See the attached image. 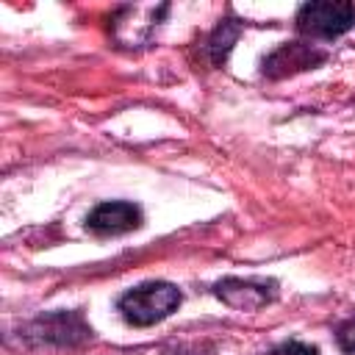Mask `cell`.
<instances>
[{
	"mask_svg": "<svg viewBox=\"0 0 355 355\" xmlns=\"http://www.w3.org/2000/svg\"><path fill=\"white\" fill-rule=\"evenodd\" d=\"M322 61H324V53L316 50L313 44L286 42L263 58V75L266 78H286V75H294V72H302V69H313Z\"/></svg>",
	"mask_w": 355,
	"mask_h": 355,
	"instance_id": "277c9868",
	"label": "cell"
},
{
	"mask_svg": "<svg viewBox=\"0 0 355 355\" xmlns=\"http://www.w3.org/2000/svg\"><path fill=\"white\" fill-rule=\"evenodd\" d=\"M141 225V211L133 202L125 200H108L100 202L89 216H86V227L97 236H119L128 230H136Z\"/></svg>",
	"mask_w": 355,
	"mask_h": 355,
	"instance_id": "5b68a950",
	"label": "cell"
},
{
	"mask_svg": "<svg viewBox=\"0 0 355 355\" xmlns=\"http://www.w3.org/2000/svg\"><path fill=\"white\" fill-rule=\"evenodd\" d=\"M214 294L227 302L236 311H258L269 305L277 297L275 280H241V277H225L214 286Z\"/></svg>",
	"mask_w": 355,
	"mask_h": 355,
	"instance_id": "3957f363",
	"label": "cell"
},
{
	"mask_svg": "<svg viewBox=\"0 0 355 355\" xmlns=\"http://www.w3.org/2000/svg\"><path fill=\"white\" fill-rule=\"evenodd\" d=\"M338 347L347 355H355V316L338 327Z\"/></svg>",
	"mask_w": 355,
	"mask_h": 355,
	"instance_id": "ba28073f",
	"label": "cell"
},
{
	"mask_svg": "<svg viewBox=\"0 0 355 355\" xmlns=\"http://www.w3.org/2000/svg\"><path fill=\"white\" fill-rule=\"evenodd\" d=\"M183 294L178 286L166 283V280H150L141 283L130 291H125L116 300V311L122 313V319L133 327H150L166 316H172L180 305Z\"/></svg>",
	"mask_w": 355,
	"mask_h": 355,
	"instance_id": "6da1fadb",
	"label": "cell"
},
{
	"mask_svg": "<svg viewBox=\"0 0 355 355\" xmlns=\"http://www.w3.org/2000/svg\"><path fill=\"white\" fill-rule=\"evenodd\" d=\"M355 25V6L344 0H313L300 6L297 28L305 36L316 39H336Z\"/></svg>",
	"mask_w": 355,
	"mask_h": 355,
	"instance_id": "7a4b0ae2",
	"label": "cell"
},
{
	"mask_svg": "<svg viewBox=\"0 0 355 355\" xmlns=\"http://www.w3.org/2000/svg\"><path fill=\"white\" fill-rule=\"evenodd\" d=\"M239 39V25L233 19H225L222 25H216V31L211 33L208 39V53H211V61L214 64H222L233 47V42Z\"/></svg>",
	"mask_w": 355,
	"mask_h": 355,
	"instance_id": "8992f818",
	"label": "cell"
},
{
	"mask_svg": "<svg viewBox=\"0 0 355 355\" xmlns=\"http://www.w3.org/2000/svg\"><path fill=\"white\" fill-rule=\"evenodd\" d=\"M263 355H319V349L311 347V344H302V341H283V344H277L275 349H269Z\"/></svg>",
	"mask_w": 355,
	"mask_h": 355,
	"instance_id": "52a82bcc",
	"label": "cell"
}]
</instances>
